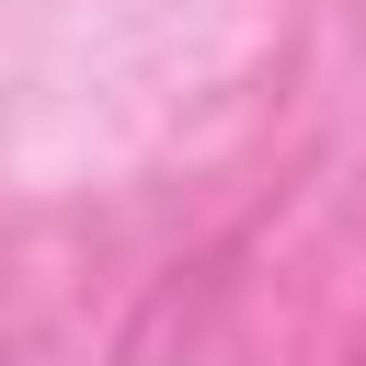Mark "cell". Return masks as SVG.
<instances>
[{"label": "cell", "mask_w": 366, "mask_h": 366, "mask_svg": "<svg viewBox=\"0 0 366 366\" xmlns=\"http://www.w3.org/2000/svg\"><path fill=\"white\" fill-rule=\"evenodd\" d=\"M0 366H11V343H0Z\"/></svg>", "instance_id": "1"}]
</instances>
